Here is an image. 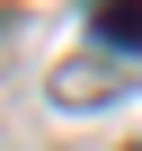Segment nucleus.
<instances>
[{
	"label": "nucleus",
	"mask_w": 142,
	"mask_h": 151,
	"mask_svg": "<svg viewBox=\"0 0 142 151\" xmlns=\"http://www.w3.org/2000/svg\"><path fill=\"white\" fill-rule=\"evenodd\" d=\"M89 36L107 53H142V0H98L89 9Z\"/></svg>",
	"instance_id": "f257e3e1"
},
{
	"label": "nucleus",
	"mask_w": 142,
	"mask_h": 151,
	"mask_svg": "<svg viewBox=\"0 0 142 151\" xmlns=\"http://www.w3.org/2000/svg\"><path fill=\"white\" fill-rule=\"evenodd\" d=\"M124 151H142V142H124Z\"/></svg>",
	"instance_id": "f03ea898"
}]
</instances>
